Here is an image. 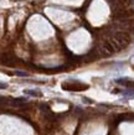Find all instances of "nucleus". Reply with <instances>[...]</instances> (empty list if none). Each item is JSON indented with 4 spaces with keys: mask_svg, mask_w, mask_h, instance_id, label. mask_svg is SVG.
Listing matches in <instances>:
<instances>
[{
    "mask_svg": "<svg viewBox=\"0 0 134 135\" xmlns=\"http://www.w3.org/2000/svg\"><path fill=\"white\" fill-rule=\"evenodd\" d=\"M16 75L20 76V77H27V73H26V72H19V71H18Z\"/></svg>",
    "mask_w": 134,
    "mask_h": 135,
    "instance_id": "5",
    "label": "nucleus"
},
{
    "mask_svg": "<svg viewBox=\"0 0 134 135\" xmlns=\"http://www.w3.org/2000/svg\"><path fill=\"white\" fill-rule=\"evenodd\" d=\"M5 88H8V84H6V83H1V82H0V89H5Z\"/></svg>",
    "mask_w": 134,
    "mask_h": 135,
    "instance_id": "6",
    "label": "nucleus"
},
{
    "mask_svg": "<svg viewBox=\"0 0 134 135\" xmlns=\"http://www.w3.org/2000/svg\"><path fill=\"white\" fill-rule=\"evenodd\" d=\"M62 88L67 91H85L88 88V86L81 82H65L62 84Z\"/></svg>",
    "mask_w": 134,
    "mask_h": 135,
    "instance_id": "2",
    "label": "nucleus"
},
{
    "mask_svg": "<svg viewBox=\"0 0 134 135\" xmlns=\"http://www.w3.org/2000/svg\"><path fill=\"white\" fill-rule=\"evenodd\" d=\"M114 52H115V50L113 48V46L110 45L109 41L103 42L99 46V48H98V55H99V56H103V57H108V56H110V55H113Z\"/></svg>",
    "mask_w": 134,
    "mask_h": 135,
    "instance_id": "1",
    "label": "nucleus"
},
{
    "mask_svg": "<svg viewBox=\"0 0 134 135\" xmlns=\"http://www.w3.org/2000/svg\"><path fill=\"white\" fill-rule=\"evenodd\" d=\"M117 83L123 84V86L128 87V88L134 89V82L133 81H129V79H118V81H117Z\"/></svg>",
    "mask_w": 134,
    "mask_h": 135,
    "instance_id": "3",
    "label": "nucleus"
},
{
    "mask_svg": "<svg viewBox=\"0 0 134 135\" xmlns=\"http://www.w3.org/2000/svg\"><path fill=\"white\" fill-rule=\"evenodd\" d=\"M25 93L29 94V95H32V97H41V95H42L41 92H38V91H32V89H26Z\"/></svg>",
    "mask_w": 134,
    "mask_h": 135,
    "instance_id": "4",
    "label": "nucleus"
}]
</instances>
